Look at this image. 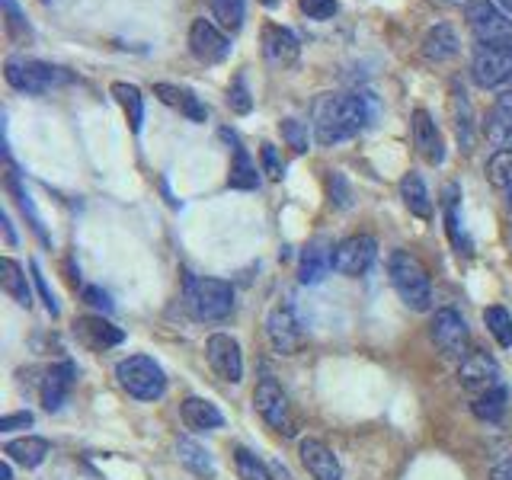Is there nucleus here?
Instances as JSON below:
<instances>
[{"mask_svg":"<svg viewBox=\"0 0 512 480\" xmlns=\"http://www.w3.org/2000/svg\"><path fill=\"white\" fill-rule=\"evenodd\" d=\"M42 4H55V0H42Z\"/></svg>","mask_w":512,"mask_h":480,"instance_id":"54","label":"nucleus"},{"mask_svg":"<svg viewBox=\"0 0 512 480\" xmlns=\"http://www.w3.org/2000/svg\"><path fill=\"white\" fill-rule=\"evenodd\" d=\"M176 455H180V461L186 464L192 474L215 477V461H212V455H208L196 439H176Z\"/></svg>","mask_w":512,"mask_h":480,"instance_id":"29","label":"nucleus"},{"mask_svg":"<svg viewBox=\"0 0 512 480\" xmlns=\"http://www.w3.org/2000/svg\"><path fill=\"white\" fill-rule=\"evenodd\" d=\"M74 333L84 340V346L90 349H109V346H119L125 340V333L116 327V324H109V320L100 314V317H80L77 324H74Z\"/></svg>","mask_w":512,"mask_h":480,"instance_id":"22","label":"nucleus"},{"mask_svg":"<svg viewBox=\"0 0 512 480\" xmlns=\"http://www.w3.org/2000/svg\"><path fill=\"white\" fill-rule=\"evenodd\" d=\"M458 381L471 397H480L493 388H503L500 365H496L490 352H480V349H471V356L458 365Z\"/></svg>","mask_w":512,"mask_h":480,"instance_id":"13","label":"nucleus"},{"mask_svg":"<svg viewBox=\"0 0 512 480\" xmlns=\"http://www.w3.org/2000/svg\"><path fill=\"white\" fill-rule=\"evenodd\" d=\"M0 480H13V468H10V461L0 464Z\"/></svg>","mask_w":512,"mask_h":480,"instance_id":"50","label":"nucleus"},{"mask_svg":"<svg viewBox=\"0 0 512 480\" xmlns=\"http://www.w3.org/2000/svg\"><path fill=\"white\" fill-rule=\"evenodd\" d=\"M464 20H468L474 39L480 45H509L512 48V20L496 0H471V4L464 7Z\"/></svg>","mask_w":512,"mask_h":480,"instance_id":"6","label":"nucleus"},{"mask_svg":"<svg viewBox=\"0 0 512 480\" xmlns=\"http://www.w3.org/2000/svg\"><path fill=\"white\" fill-rule=\"evenodd\" d=\"M506 196H509V205H512V186L506 189Z\"/></svg>","mask_w":512,"mask_h":480,"instance_id":"53","label":"nucleus"},{"mask_svg":"<svg viewBox=\"0 0 512 480\" xmlns=\"http://www.w3.org/2000/svg\"><path fill=\"white\" fill-rule=\"evenodd\" d=\"M368 122H372L368 93H320L314 100V135L324 148L356 138Z\"/></svg>","mask_w":512,"mask_h":480,"instance_id":"1","label":"nucleus"},{"mask_svg":"<svg viewBox=\"0 0 512 480\" xmlns=\"http://www.w3.org/2000/svg\"><path fill=\"white\" fill-rule=\"evenodd\" d=\"M234 52L231 39L224 36V32L212 23L199 16V20H192L189 26V55L196 58L199 64H208V68H215V64L228 61Z\"/></svg>","mask_w":512,"mask_h":480,"instance_id":"10","label":"nucleus"},{"mask_svg":"<svg viewBox=\"0 0 512 480\" xmlns=\"http://www.w3.org/2000/svg\"><path fill=\"white\" fill-rule=\"evenodd\" d=\"M400 199L410 208V215L429 221L432 218V199H429V189L423 183L420 173H404V180H400Z\"/></svg>","mask_w":512,"mask_h":480,"instance_id":"27","label":"nucleus"},{"mask_svg":"<svg viewBox=\"0 0 512 480\" xmlns=\"http://www.w3.org/2000/svg\"><path fill=\"white\" fill-rule=\"evenodd\" d=\"M186 308L196 320H224L234 311V285L212 276H186Z\"/></svg>","mask_w":512,"mask_h":480,"instance_id":"4","label":"nucleus"},{"mask_svg":"<svg viewBox=\"0 0 512 480\" xmlns=\"http://www.w3.org/2000/svg\"><path fill=\"white\" fill-rule=\"evenodd\" d=\"M298 10L308 16V20L327 23L336 16V10H340V0H298Z\"/></svg>","mask_w":512,"mask_h":480,"instance_id":"41","label":"nucleus"},{"mask_svg":"<svg viewBox=\"0 0 512 480\" xmlns=\"http://www.w3.org/2000/svg\"><path fill=\"white\" fill-rule=\"evenodd\" d=\"M458 189L448 186L445 189V231H448V240H452V247L464 256H471V240L461 228V218H458Z\"/></svg>","mask_w":512,"mask_h":480,"instance_id":"30","label":"nucleus"},{"mask_svg":"<svg viewBox=\"0 0 512 480\" xmlns=\"http://www.w3.org/2000/svg\"><path fill=\"white\" fill-rule=\"evenodd\" d=\"M7 186H10V192H13V196H16V202H20V208H23V215H29V224H32V231H36L42 240H45V244H48V237H45V231H42V218L36 215V208H32V199H29V192L20 186V176H16V173H10L7 176Z\"/></svg>","mask_w":512,"mask_h":480,"instance_id":"37","label":"nucleus"},{"mask_svg":"<svg viewBox=\"0 0 512 480\" xmlns=\"http://www.w3.org/2000/svg\"><path fill=\"white\" fill-rule=\"evenodd\" d=\"M378 256V240L372 234H352L346 240H340L333 250V269L346 279H359L372 269Z\"/></svg>","mask_w":512,"mask_h":480,"instance_id":"11","label":"nucleus"},{"mask_svg":"<svg viewBox=\"0 0 512 480\" xmlns=\"http://www.w3.org/2000/svg\"><path fill=\"white\" fill-rule=\"evenodd\" d=\"M487 176H490V183L496 189H509L512 186V148L496 151L487 160Z\"/></svg>","mask_w":512,"mask_h":480,"instance_id":"35","label":"nucleus"},{"mask_svg":"<svg viewBox=\"0 0 512 480\" xmlns=\"http://www.w3.org/2000/svg\"><path fill=\"white\" fill-rule=\"evenodd\" d=\"M260 4H266V7H279L282 0H260Z\"/></svg>","mask_w":512,"mask_h":480,"instance_id":"52","label":"nucleus"},{"mask_svg":"<svg viewBox=\"0 0 512 480\" xmlns=\"http://www.w3.org/2000/svg\"><path fill=\"white\" fill-rule=\"evenodd\" d=\"M471 77L477 87L493 90L512 84V48L509 45H477L471 61Z\"/></svg>","mask_w":512,"mask_h":480,"instance_id":"9","label":"nucleus"},{"mask_svg":"<svg viewBox=\"0 0 512 480\" xmlns=\"http://www.w3.org/2000/svg\"><path fill=\"white\" fill-rule=\"evenodd\" d=\"M260 42H263V58L269 68H292L301 55V42L298 36L288 26H279V23H266L263 32H260Z\"/></svg>","mask_w":512,"mask_h":480,"instance_id":"15","label":"nucleus"},{"mask_svg":"<svg viewBox=\"0 0 512 480\" xmlns=\"http://www.w3.org/2000/svg\"><path fill=\"white\" fill-rule=\"evenodd\" d=\"M410 132H413V148L420 154L426 164L439 167L445 160V141L439 125L432 122V116L426 109H413V119H410Z\"/></svg>","mask_w":512,"mask_h":480,"instance_id":"16","label":"nucleus"},{"mask_svg":"<svg viewBox=\"0 0 512 480\" xmlns=\"http://www.w3.org/2000/svg\"><path fill=\"white\" fill-rule=\"evenodd\" d=\"M84 301H87V304H93V308H100V311H112L109 295H106V292H100V288H93V285H87V288H84Z\"/></svg>","mask_w":512,"mask_h":480,"instance_id":"45","label":"nucleus"},{"mask_svg":"<svg viewBox=\"0 0 512 480\" xmlns=\"http://www.w3.org/2000/svg\"><path fill=\"white\" fill-rule=\"evenodd\" d=\"M4 455H7V461H16V464H23V468L32 471L52 455V445H48L42 436H23V439H10L4 445Z\"/></svg>","mask_w":512,"mask_h":480,"instance_id":"25","label":"nucleus"},{"mask_svg":"<svg viewBox=\"0 0 512 480\" xmlns=\"http://www.w3.org/2000/svg\"><path fill=\"white\" fill-rule=\"evenodd\" d=\"M388 276L397 298L407 304L410 311H429L432 308V282H429V272L426 266L416 260L413 253L407 250H394L391 260H388Z\"/></svg>","mask_w":512,"mask_h":480,"instance_id":"2","label":"nucleus"},{"mask_svg":"<svg viewBox=\"0 0 512 480\" xmlns=\"http://www.w3.org/2000/svg\"><path fill=\"white\" fill-rule=\"evenodd\" d=\"M260 160H263V173H269V180H282V160L276 154V148H272L269 141L260 144Z\"/></svg>","mask_w":512,"mask_h":480,"instance_id":"43","label":"nucleus"},{"mask_svg":"<svg viewBox=\"0 0 512 480\" xmlns=\"http://www.w3.org/2000/svg\"><path fill=\"white\" fill-rule=\"evenodd\" d=\"M221 135L231 141V173H228V186L231 189H240V192L256 189V186H260V173H256V164H253L250 151L244 148V144H240V138L234 132H228V128H224Z\"/></svg>","mask_w":512,"mask_h":480,"instance_id":"21","label":"nucleus"},{"mask_svg":"<svg viewBox=\"0 0 512 480\" xmlns=\"http://www.w3.org/2000/svg\"><path fill=\"white\" fill-rule=\"evenodd\" d=\"M228 106L237 112V116H247V112L253 109V96L247 90V77L244 74H237L231 80V87H228Z\"/></svg>","mask_w":512,"mask_h":480,"instance_id":"39","label":"nucleus"},{"mask_svg":"<svg viewBox=\"0 0 512 480\" xmlns=\"http://www.w3.org/2000/svg\"><path fill=\"white\" fill-rule=\"evenodd\" d=\"M279 132H282V138L288 141V148H292L295 154H304L308 151V128H304L298 119H282L279 122Z\"/></svg>","mask_w":512,"mask_h":480,"instance_id":"40","label":"nucleus"},{"mask_svg":"<svg viewBox=\"0 0 512 480\" xmlns=\"http://www.w3.org/2000/svg\"><path fill=\"white\" fill-rule=\"evenodd\" d=\"M266 340L272 346V352H279V356H295L304 343V330L298 324L295 311L288 308V304H276V308L269 311L266 317Z\"/></svg>","mask_w":512,"mask_h":480,"instance_id":"14","label":"nucleus"},{"mask_svg":"<svg viewBox=\"0 0 512 480\" xmlns=\"http://www.w3.org/2000/svg\"><path fill=\"white\" fill-rule=\"evenodd\" d=\"M32 426V413L23 410V413H7L4 420H0V432H13V429H26Z\"/></svg>","mask_w":512,"mask_h":480,"instance_id":"44","label":"nucleus"},{"mask_svg":"<svg viewBox=\"0 0 512 480\" xmlns=\"http://www.w3.org/2000/svg\"><path fill=\"white\" fill-rule=\"evenodd\" d=\"M4 80L16 90V93H29V96H39L48 93L55 87L71 84V74L68 68H58V64H48L39 58H26V55H10L4 61Z\"/></svg>","mask_w":512,"mask_h":480,"instance_id":"3","label":"nucleus"},{"mask_svg":"<svg viewBox=\"0 0 512 480\" xmlns=\"http://www.w3.org/2000/svg\"><path fill=\"white\" fill-rule=\"evenodd\" d=\"M496 4H500V7H503L506 13H512V0H496Z\"/></svg>","mask_w":512,"mask_h":480,"instance_id":"51","label":"nucleus"},{"mask_svg":"<svg viewBox=\"0 0 512 480\" xmlns=\"http://www.w3.org/2000/svg\"><path fill=\"white\" fill-rule=\"evenodd\" d=\"M452 106H455V128H458V141L464 148H471V103H468V93L455 90L452 93Z\"/></svg>","mask_w":512,"mask_h":480,"instance_id":"36","label":"nucleus"},{"mask_svg":"<svg viewBox=\"0 0 512 480\" xmlns=\"http://www.w3.org/2000/svg\"><path fill=\"white\" fill-rule=\"evenodd\" d=\"M116 378L122 391L135 400H160L167 391V375L151 356H128L116 365Z\"/></svg>","mask_w":512,"mask_h":480,"instance_id":"5","label":"nucleus"},{"mask_svg":"<svg viewBox=\"0 0 512 480\" xmlns=\"http://www.w3.org/2000/svg\"><path fill=\"white\" fill-rule=\"evenodd\" d=\"M29 272H32V282H36V288H39V298H42V304H45V311L52 314V317H58V301H55V295H52V288H48V282H45V276H42V269H39L36 260L29 263Z\"/></svg>","mask_w":512,"mask_h":480,"instance_id":"42","label":"nucleus"},{"mask_svg":"<svg viewBox=\"0 0 512 480\" xmlns=\"http://www.w3.org/2000/svg\"><path fill=\"white\" fill-rule=\"evenodd\" d=\"M333 244L324 237L311 240L308 247L301 253V263H298V279L301 285H317L327 279V272L333 269Z\"/></svg>","mask_w":512,"mask_h":480,"instance_id":"20","label":"nucleus"},{"mask_svg":"<svg viewBox=\"0 0 512 480\" xmlns=\"http://www.w3.org/2000/svg\"><path fill=\"white\" fill-rule=\"evenodd\" d=\"M4 16H7V32L13 39H32V26L16 0H4Z\"/></svg>","mask_w":512,"mask_h":480,"instance_id":"38","label":"nucleus"},{"mask_svg":"<svg viewBox=\"0 0 512 480\" xmlns=\"http://www.w3.org/2000/svg\"><path fill=\"white\" fill-rule=\"evenodd\" d=\"M506 400H509L506 388H493V391L471 400V413L477 416L480 423H500L506 416Z\"/></svg>","mask_w":512,"mask_h":480,"instance_id":"31","label":"nucleus"},{"mask_svg":"<svg viewBox=\"0 0 512 480\" xmlns=\"http://www.w3.org/2000/svg\"><path fill=\"white\" fill-rule=\"evenodd\" d=\"M298 455H301V464L308 468V474L314 480H343L340 458H336L333 448L324 445L320 439H301L298 442Z\"/></svg>","mask_w":512,"mask_h":480,"instance_id":"17","label":"nucleus"},{"mask_svg":"<svg viewBox=\"0 0 512 480\" xmlns=\"http://www.w3.org/2000/svg\"><path fill=\"white\" fill-rule=\"evenodd\" d=\"M208 7H212V16L218 20V26H221V29L240 32V26H244L247 0H208Z\"/></svg>","mask_w":512,"mask_h":480,"instance_id":"32","label":"nucleus"},{"mask_svg":"<svg viewBox=\"0 0 512 480\" xmlns=\"http://www.w3.org/2000/svg\"><path fill=\"white\" fill-rule=\"evenodd\" d=\"M423 58L432 61V64H439V61H448V58H455L458 55V32L448 26V23H436V26H429L426 29V36H423Z\"/></svg>","mask_w":512,"mask_h":480,"instance_id":"23","label":"nucleus"},{"mask_svg":"<svg viewBox=\"0 0 512 480\" xmlns=\"http://www.w3.org/2000/svg\"><path fill=\"white\" fill-rule=\"evenodd\" d=\"M234 468H237V477L240 480H272L266 464L256 458L250 448H244V445L234 448Z\"/></svg>","mask_w":512,"mask_h":480,"instance_id":"34","label":"nucleus"},{"mask_svg":"<svg viewBox=\"0 0 512 480\" xmlns=\"http://www.w3.org/2000/svg\"><path fill=\"white\" fill-rule=\"evenodd\" d=\"M0 288L20 304V308H29L32 304V292H29V282H26V272H23V266L16 263V260H10V256H4L0 260Z\"/></svg>","mask_w":512,"mask_h":480,"instance_id":"28","label":"nucleus"},{"mask_svg":"<svg viewBox=\"0 0 512 480\" xmlns=\"http://www.w3.org/2000/svg\"><path fill=\"white\" fill-rule=\"evenodd\" d=\"M432 343L442 352L445 359L464 362L471 356V333H468V320H464L455 308H439L432 317Z\"/></svg>","mask_w":512,"mask_h":480,"instance_id":"8","label":"nucleus"},{"mask_svg":"<svg viewBox=\"0 0 512 480\" xmlns=\"http://www.w3.org/2000/svg\"><path fill=\"white\" fill-rule=\"evenodd\" d=\"M154 96L164 106H170V109H176V112H183V116L189 119V122H196V125H202L205 119H208V109H205V103L199 100L196 93H192L189 87H180V84H167V80H157L154 84Z\"/></svg>","mask_w":512,"mask_h":480,"instance_id":"19","label":"nucleus"},{"mask_svg":"<svg viewBox=\"0 0 512 480\" xmlns=\"http://www.w3.org/2000/svg\"><path fill=\"white\" fill-rule=\"evenodd\" d=\"M4 231H7V247H13L16 244V234H13V224H10L7 215H4Z\"/></svg>","mask_w":512,"mask_h":480,"instance_id":"49","label":"nucleus"},{"mask_svg":"<svg viewBox=\"0 0 512 480\" xmlns=\"http://www.w3.org/2000/svg\"><path fill=\"white\" fill-rule=\"evenodd\" d=\"M496 106L512 109V84H506V87H503V93H500V100H496Z\"/></svg>","mask_w":512,"mask_h":480,"instance_id":"48","label":"nucleus"},{"mask_svg":"<svg viewBox=\"0 0 512 480\" xmlns=\"http://www.w3.org/2000/svg\"><path fill=\"white\" fill-rule=\"evenodd\" d=\"M109 93L116 96V103L122 106L128 128H132L135 135H141V128H144V96H141V90L135 84H128V80H116V84L109 87Z\"/></svg>","mask_w":512,"mask_h":480,"instance_id":"26","label":"nucleus"},{"mask_svg":"<svg viewBox=\"0 0 512 480\" xmlns=\"http://www.w3.org/2000/svg\"><path fill=\"white\" fill-rule=\"evenodd\" d=\"M484 324L490 330V336L496 343H500L503 349H512V314L506 308H500V304H493V308L484 311Z\"/></svg>","mask_w":512,"mask_h":480,"instance_id":"33","label":"nucleus"},{"mask_svg":"<svg viewBox=\"0 0 512 480\" xmlns=\"http://www.w3.org/2000/svg\"><path fill=\"white\" fill-rule=\"evenodd\" d=\"M330 196L336 199V205H340V208H346V205H349V192H346L343 173H333V180H330Z\"/></svg>","mask_w":512,"mask_h":480,"instance_id":"46","label":"nucleus"},{"mask_svg":"<svg viewBox=\"0 0 512 480\" xmlns=\"http://www.w3.org/2000/svg\"><path fill=\"white\" fill-rule=\"evenodd\" d=\"M205 356H208V365H212V372L228 381V384H240L244 378V352H240V343L228 333H212L205 340Z\"/></svg>","mask_w":512,"mask_h":480,"instance_id":"12","label":"nucleus"},{"mask_svg":"<svg viewBox=\"0 0 512 480\" xmlns=\"http://www.w3.org/2000/svg\"><path fill=\"white\" fill-rule=\"evenodd\" d=\"M253 407L263 416V423L279 436H295V410L288 404V394L276 384V378H263L253 391Z\"/></svg>","mask_w":512,"mask_h":480,"instance_id":"7","label":"nucleus"},{"mask_svg":"<svg viewBox=\"0 0 512 480\" xmlns=\"http://www.w3.org/2000/svg\"><path fill=\"white\" fill-rule=\"evenodd\" d=\"M77 381V368L74 362H58L45 372L42 378V407L48 413H58L64 407V400L71 397V388Z\"/></svg>","mask_w":512,"mask_h":480,"instance_id":"18","label":"nucleus"},{"mask_svg":"<svg viewBox=\"0 0 512 480\" xmlns=\"http://www.w3.org/2000/svg\"><path fill=\"white\" fill-rule=\"evenodd\" d=\"M490 480H512V455L496 464V468L490 471Z\"/></svg>","mask_w":512,"mask_h":480,"instance_id":"47","label":"nucleus"},{"mask_svg":"<svg viewBox=\"0 0 512 480\" xmlns=\"http://www.w3.org/2000/svg\"><path fill=\"white\" fill-rule=\"evenodd\" d=\"M180 413H183V423L192 432H208V429H221L224 426V413L208 397H196V394L186 397Z\"/></svg>","mask_w":512,"mask_h":480,"instance_id":"24","label":"nucleus"}]
</instances>
